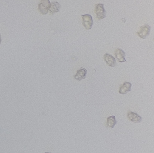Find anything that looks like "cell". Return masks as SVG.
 Returning a JSON list of instances; mask_svg holds the SVG:
<instances>
[{
  "label": "cell",
  "instance_id": "6da1fadb",
  "mask_svg": "<svg viewBox=\"0 0 154 153\" xmlns=\"http://www.w3.org/2000/svg\"><path fill=\"white\" fill-rule=\"evenodd\" d=\"M96 17L99 20H102L106 16V12L104 9L103 4L99 3L96 4L94 10Z\"/></svg>",
  "mask_w": 154,
  "mask_h": 153
},
{
  "label": "cell",
  "instance_id": "3957f363",
  "mask_svg": "<svg viewBox=\"0 0 154 153\" xmlns=\"http://www.w3.org/2000/svg\"><path fill=\"white\" fill-rule=\"evenodd\" d=\"M50 1L49 0H42L38 4V10L43 14H46L49 10L50 6Z\"/></svg>",
  "mask_w": 154,
  "mask_h": 153
},
{
  "label": "cell",
  "instance_id": "8992f818",
  "mask_svg": "<svg viewBox=\"0 0 154 153\" xmlns=\"http://www.w3.org/2000/svg\"><path fill=\"white\" fill-rule=\"evenodd\" d=\"M114 54H115V56L119 62H120V63L127 62V60L125 58L126 54L124 51L121 49H116L115 52H114Z\"/></svg>",
  "mask_w": 154,
  "mask_h": 153
},
{
  "label": "cell",
  "instance_id": "7c38bea8",
  "mask_svg": "<svg viewBox=\"0 0 154 153\" xmlns=\"http://www.w3.org/2000/svg\"><path fill=\"white\" fill-rule=\"evenodd\" d=\"M1 42H2L1 35V33H0V45H1Z\"/></svg>",
  "mask_w": 154,
  "mask_h": 153
},
{
  "label": "cell",
  "instance_id": "52a82bcc",
  "mask_svg": "<svg viewBox=\"0 0 154 153\" xmlns=\"http://www.w3.org/2000/svg\"><path fill=\"white\" fill-rule=\"evenodd\" d=\"M132 84L128 82H125L120 86L119 93L120 94H126L131 91Z\"/></svg>",
  "mask_w": 154,
  "mask_h": 153
},
{
  "label": "cell",
  "instance_id": "30bf717a",
  "mask_svg": "<svg viewBox=\"0 0 154 153\" xmlns=\"http://www.w3.org/2000/svg\"><path fill=\"white\" fill-rule=\"evenodd\" d=\"M61 8V4L57 2H53L50 3L49 10L50 11L51 13L54 14L55 13L59 12Z\"/></svg>",
  "mask_w": 154,
  "mask_h": 153
},
{
  "label": "cell",
  "instance_id": "ba28073f",
  "mask_svg": "<svg viewBox=\"0 0 154 153\" xmlns=\"http://www.w3.org/2000/svg\"><path fill=\"white\" fill-rule=\"evenodd\" d=\"M87 72V70L85 68H81L79 70H77V73L74 76V77L77 81H82V79H85L86 77Z\"/></svg>",
  "mask_w": 154,
  "mask_h": 153
},
{
  "label": "cell",
  "instance_id": "277c9868",
  "mask_svg": "<svg viewBox=\"0 0 154 153\" xmlns=\"http://www.w3.org/2000/svg\"><path fill=\"white\" fill-rule=\"evenodd\" d=\"M151 27L148 24H146L140 27V30L137 32L138 36L142 39H146L150 33Z\"/></svg>",
  "mask_w": 154,
  "mask_h": 153
},
{
  "label": "cell",
  "instance_id": "4fadbf2b",
  "mask_svg": "<svg viewBox=\"0 0 154 153\" xmlns=\"http://www.w3.org/2000/svg\"><path fill=\"white\" fill-rule=\"evenodd\" d=\"M45 153H50V152H45Z\"/></svg>",
  "mask_w": 154,
  "mask_h": 153
},
{
  "label": "cell",
  "instance_id": "7a4b0ae2",
  "mask_svg": "<svg viewBox=\"0 0 154 153\" xmlns=\"http://www.w3.org/2000/svg\"><path fill=\"white\" fill-rule=\"evenodd\" d=\"M82 19V24L86 30L91 29L93 24V21L91 15L89 14H84L81 15Z\"/></svg>",
  "mask_w": 154,
  "mask_h": 153
},
{
  "label": "cell",
  "instance_id": "8fae6325",
  "mask_svg": "<svg viewBox=\"0 0 154 153\" xmlns=\"http://www.w3.org/2000/svg\"><path fill=\"white\" fill-rule=\"evenodd\" d=\"M117 123L116 117L114 115H112L107 118V125L109 128H113Z\"/></svg>",
  "mask_w": 154,
  "mask_h": 153
},
{
  "label": "cell",
  "instance_id": "5b68a950",
  "mask_svg": "<svg viewBox=\"0 0 154 153\" xmlns=\"http://www.w3.org/2000/svg\"><path fill=\"white\" fill-rule=\"evenodd\" d=\"M127 117L131 121L134 123H139L142 121V118L140 115L136 112H129L127 114Z\"/></svg>",
  "mask_w": 154,
  "mask_h": 153
},
{
  "label": "cell",
  "instance_id": "9c48e42d",
  "mask_svg": "<svg viewBox=\"0 0 154 153\" xmlns=\"http://www.w3.org/2000/svg\"><path fill=\"white\" fill-rule=\"evenodd\" d=\"M104 59L108 65L110 67L116 66L117 63L114 57L108 53H106L104 55Z\"/></svg>",
  "mask_w": 154,
  "mask_h": 153
}]
</instances>
